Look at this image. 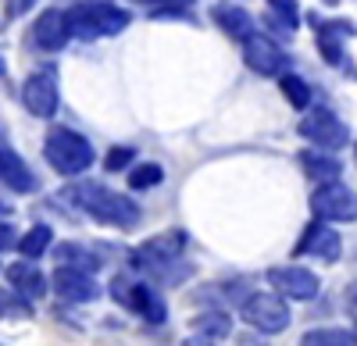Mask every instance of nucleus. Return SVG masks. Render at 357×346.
I'll return each mask as SVG.
<instances>
[{
    "instance_id": "10",
    "label": "nucleus",
    "mask_w": 357,
    "mask_h": 346,
    "mask_svg": "<svg viewBox=\"0 0 357 346\" xmlns=\"http://www.w3.org/2000/svg\"><path fill=\"white\" fill-rule=\"evenodd\" d=\"M240 314H243V322L250 329H257L261 336L286 332V325H289V307H286V297H279V293H254V297H247Z\"/></svg>"
},
{
    "instance_id": "23",
    "label": "nucleus",
    "mask_w": 357,
    "mask_h": 346,
    "mask_svg": "<svg viewBox=\"0 0 357 346\" xmlns=\"http://www.w3.org/2000/svg\"><path fill=\"white\" fill-rule=\"evenodd\" d=\"M129 4L146 8V15H154V18H186L197 0H129Z\"/></svg>"
},
{
    "instance_id": "6",
    "label": "nucleus",
    "mask_w": 357,
    "mask_h": 346,
    "mask_svg": "<svg viewBox=\"0 0 357 346\" xmlns=\"http://www.w3.org/2000/svg\"><path fill=\"white\" fill-rule=\"evenodd\" d=\"M296 132H301L311 147H321V150H343L350 147V125L340 118V114L333 107H307L301 125H296Z\"/></svg>"
},
{
    "instance_id": "34",
    "label": "nucleus",
    "mask_w": 357,
    "mask_h": 346,
    "mask_svg": "<svg viewBox=\"0 0 357 346\" xmlns=\"http://www.w3.org/2000/svg\"><path fill=\"white\" fill-rule=\"evenodd\" d=\"M0 75H8V61H4V57H0Z\"/></svg>"
},
{
    "instance_id": "32",
    "label": "nucleus",
    "mask_w": 357,
    "mask_h": 346,
    "mask_svg": "<svg viewBox=\"0 0 357 346\" xmlns=\"http://www.w3.org/2000/svg\"><path fill=\"white\" fill-rule=\"evenodd\" d=\"M36 8V0H18V11H33Z\"/></svg>"
},
{
    "instance_id": "29",
    "label": "nucleus",
    "mask_w": 357,
    "mask_h": 346,
    "mask_svg": "<svg viewBox=\"0 0 357 346\" xmlns=\"http://www.w3.org/2000/svg\"><path fill=\"white\" fill-rule=\"evenodd\" d=\"M132 164H136V147L132 143H114V147L107 150V157H104V171H111V175L129 171Z\"/></svg>"
},
{
    "instance_id": "14",
    "label": "nucleus",
    "mask_w": 357,
    "mask_h": 346,
    "mask_svg": "<svg viewBox=\"0 0 357 346\" xmlns=\"http://www.w3.org/2000/svg\"><path fill=\"white\" fill-rule=\"evenodd\" d=\"M293 253L296 257H314V261H321V265H336L340 257H343V239H340L336 228H329V225L318 218L314 225L304 228V239L296 243Z\"/></svg>"
},
{
    "instance_id": "5",
    "label": "nucleus",
    "mask_w": 357,
    "mask_h": 346,
    "mask_svg": "<svg viewBox=\"0 0 357 346\" xmlns=\"http://www.w3.org/2000/svg\"><path fill=\"white\" fill-rule=\"evenodd\" d=\"M111 297H114V304H122L126 310L139 314V318H143V322H151V325H165V318H168L165 297L154 290L151 282H143V278L114 275V282H111Z\"/></svg>"
},
{
    "instance_id": "26",
    "label": "nucleus",
    "mask_w": 357,
    "mask_h": 346,
    "mask_svg": "<svg viewBox=\"0 0 357 346\" xmlns=\"http://www.w3.org/2000/svg\"><path fill=\"white\" fill-rule=\"evenodd\" d=\"M301 346H357V332H347V329H311V332H304Z\"/></svg>"
},
{
    "instance_id": "27",
    "label": "nucleus",
    "mask_w": 357,
    "mask_h": 346,
    "mask_svg": "<svg viewBox=\"0 0 357 346\" xmlns=\"http://www.w3.org/2000/svg\"><path fill=\"white\" fill-rule=\"evenodd\" d=\"M54 243V233L47 225H36V228H29V233L18 239V253L22 257H29V261H36V257H43L47 253V246Z\"/></svg>"
},
{
    "instance_id": "22",
    "label": "nucleus",
    "mask_w": 357,
    "mask_h": 346,
    "mask_svg": "<svg viewBox=\"0 0 357 346\" xmlns=\"http://www.w3.org/2000/svg\"><path fill=\"white\" fill-rule=\"evenodd\" d=\"M126 182H129V189H136V193L154 189V186H161V182H165V168H161L158 161L132 164V168H129V175H126Z\"/></svg>"
},
{
    "instance_id": "18",
    "label": "nucleus",
    "mask_w": 357,
    "mask_h": 346,
    "mask_svg": "<svg viewBox=\"0 0 357 346\" xmlns=\"http://www.w3.org/2000/svg\"><path fill=\"white\" fill-rule=\"evenodd\" d=\"M211 22L222 29V33L236 43H243L247 36L257 33V18L240 4V0H218V4L211 8Z\"/></svg>"
},
{
    "instance_id": "12",
    "label": "nucleus",
    "mask_w": 357,
    "mask_h": 346,
    "mask_svg": "<svg viewBox=\"0 0 357 346\" xmlns=\"http://www.w3.org/2000/svg\"><path fill=\"white\" fill-rule=\"evenodd\" d=\"M268 285L286 297V300H314L318 290H321V282L311 268H301V265H279L268 272Z\"/></svg>"
},
{
    "instance_id": "16",
    "label": "nucleus",
    "mask_w": 357,
    "mask_h": 346,
    "mask_svg": "<svg viewBox=\"0 0 357 346\" xmlns=\"http://www.w3.org/2000/svg\"><path fill=\"white\" fill-rule=\"evenodd\" d=\"M50 282H54V293L61 300H68V304H89V300L100 297L97 278L89 272H82V268H72V265H61Z\"/></svg>"
},
{
    "instance_id": "30",
    "label": "nucleus",
    "mask_w": 357,
    "mask_h": 346,
    "mask_svg": "<svg viewBox=\"0 0 357 346\" xmlns=\"http://www.w3.org/2000/svg\"><path fill=\"white\" fill-rule=\"evenodd\" d=\"M11 246H18V233L11 221H0V250H11Z\"/></svg>"
},
{
    "instance_id": "31",
    "label": "nucleus",
    "mask_w": 357,
    "mask_h": 346,
    "mask_svg": "<svg viewBox=\"0 0 357 346\" xmlns=\"http://www.w3.org/2000/svg\"><path fill=\"white\" fill-rule=\"evenodd\" d=\"M347 314H350V318H354V325H357V282L354 285H347Z\"/></svg>"
},
{
    "instance_id": "11",
    "label": "nucleus",
    "mask_w": 357,
    "mask_h": 346,
    "mask_svg": "<svg viewBox=\"0 0 357 346\" xmlns=\"http://www.w3.org/2000/svg\"><path fill=\"white\" fill-rule=\"evenodd\" d=\"M311 211L321 221H354L357 218V193L350 186H343L340 179L318 182V189L311 193Z\"/></svg>"
},
{
    "instance_id": "7",
    "label": "nucleus",
    "mask_w": 357,
    "mask_h": 346,
    "mask_svg": "<svg viewBox=\"0 0 357 346\" xmlns=\"http://www.w3.org/2000/svg\"><path fill=\"white\" fill-rule=\"evenodd\" d=\"M240 50H243V65H247L254 75H261V79H279V75H286V72L293 68L289 50H286L275 36L261 33V29L240 43Z\"/></svg>"
},
{
    "instance_id": "4",
    "label": "nucleus",
    "mask_w": 357,
    "mask_h": 346,
    "mask_svg": "<svg viewBox=\"0 0 357 346\" xmlns=\"http://www.w3.org/2000/svg\"><path fill=\"white\" fill-rule=\"evenodd\" d=\"M43 157L54 171H61V175H82V171L93 168L97 150L82 132H75L68 125H54L43 139Z\"/></svg>"
},
{
    "instance_id": "17",
    "label": "nucleus",
    "mask_w": 357,
    "mask_h": 346,
    "mask_svg": "<svg viewBox=\"0 0 357 346\" xmlns=\"http://www.w3.org/2000/svg\"><path fill=\"white\" fill-rule=\"evenodd\" d=\"M264 33L275 36L279 43L282 40H293L296 29L304 22V11H301V0H264Z\"/></svg>"
},
{
    "instance_id": "1",
    "label": "nucleus",
    "mask_w": 357,
    "mask_h": 346,
    "mask_svg": "<svg viewBox=\"0 0 357 346\" xmlns=\"http://www.w3.org/2000/svg\"><path fill=\"white\" fill-rule=\"evenodd\" d=\"M183 250H186V233L183 228H168V233L151 236L143 246L129 253V268L161 282H178L190 275V268L183 265Z\"/></svg>"
},
{
    "instance_id": "2",
    "label": "nucleus",
    "mask_w": 357,
    "mask_h": 346,
    "mask_svg": "<svg viewBox=\"0 0 357 346\" xmlns=\"http://www.w3.org/2000/svg\"><path fill=\"white\" fill-rule=\"evenodd\" d=\"M65 15H68L72 40H82V43L122 36L132 25V11L122 4H111V0H79V4L65 8Z\"/></svg>"
},
{
    "instance_id": "19",
    "label": "nucleus",
    "mask_w": 357,
    "mask_h": 346,
    "mask_svg": "<svg viewBox=\"0 0 357 346\" xmlns=\"http://www.w3.org/2000/svg\"><path fill=\"white\" fill-rule=\"evenodd\" d=\"M296 164H301V171H304L307 179H314V182H333V179H340V171H343L340 157H336L333 150H321V147L301 150Z\"/></svg>"
},
{
    "instance_id": "9",
    "label": "nucleus",
    "mask_w": 357,
    "mask_h": 346,
    "mask_svg": "<svg viewBox=\"0 0 357 346\" xmlns=\"http://www.w3.org/2000/svg\"><path fill=\"white\" fill-rule=\"evenodd\" d=\"M22 104L33 118H54L57 107H61V82H57V68L47 65V68H36L29 72L25 82H22Z\"/></svg>"
},
{
    "instance_id": "21",
    "label": "nucleus",
    "mask_w": 357,
    "mask_h": 346,
    "mask_svg": "<svg viewBox=\"0 0 357 346\" xmlns=\"http://www.w3.org/2000/svg\"><path fill=\"white\" fill-rule=\"evenodd\" d=\"M279 93H282V100H286L293 111H307V107L314 104V90H311V82H307L304 75H296L293 68H289L286 75H279Z\"/></svg>"
},
{
    "instance_id": "28",
    "label": "nucleus",
    "mask_w": 357,
    "mask_h": 346,
    "mask_svg": "<svg viewBox=\"0 0 357 346\" xmlns=\"http://www.w3.org/2000/svg\"><path fill=\"white\" fill-rule=\"evenodd\" d=\"M29 314H33V300H25L22 293H15L11 285L8 290L0 285V322L4 318H29Z\"/></svg>"
},
{
    "instance_id": "13",
    "label": "nucleus",
    "mask_w": 357,
    "mask_h": 346,
    "mask_svg": "<svg viewBox=\"0 0 357 346\" xmlns=\"http://www.w3.org/2000/svg\"><path fill=\"white\" fill-rule=\"evenodd\" d=\"M29 36H33V47L43 50V54H61L68 43H72V29H68V15L61 8H47L36 15L33 29H29Z\"/></svg>"
},
{
    "instance_id": "3",
    "label": "nucleus",
    "mask_w": 357,
    "mask_h": 346,
    "mask_svg": "<svg viewBox=\"0 0 357 346\" xmlns=\"http://www.w3.org/2000/svg\"><path fill=\"white\" fill-rule=\"evenodd\" d=\"M68 204H75L86 218H93L100 225H114V228H132L139 221V207H136V200L122 196V193H114L100 182H79L72 186L68 193Z\"/></svg>"
},
{
    "instance_id": "15",
    "label": "nucleus",
    "mask_w": 357,
    "mask_h": 346,
    "mask_svg": "<svg viewBox=\"0 0 357 346\" xmlns=\"http://www.w3.org/2000/svg\"><path fill=\"white\" fill-rule=\"evenodd\" d=\"M0 182H4L11 193H33L36 189L33 168H29L25 157L11 147V139H8L4 129H0Z\"/></svg>"
},
{
    "instance_id": "24",
    "label": "nucleus",
    "mask_w": 357,
    "mask_h": 346,
    "mask_svg": "<svg viewBox=\"0 0 357 346\" xmlns=\"http://www.w3.org/2000/svg\"><path fill=\"white\" fill-rule=\"evenodd\" d=\"M193 329L200 336H207V339H225L232 332V318H229L225 310H204V314H197V318H193Z\"/></svg>"
},
{
    "instance_id": "20",
    "label": "nucleus",
    "mask_w": 357,
    "mask_h": 346,
    "mask_svg": "<svg viewBox=\"0 0 357 346\" xmlns=\"http://www.w3.org/2000/svg\"><path fill=\"white\" fill-rule=\"evenodd\" d=\"M8 282H11V290L22 293L25 300H40L47 293V278L43 272L36 268V261H18L8 268Z\"/></svg>"
},
{
    "instance_id": "25",
    "label": "nucleus",
    "mask_w": 357,
    "mask_h": 346,
    "mask_svg": "<svg viewBox=\"0 0 357 346\" xmlns=\"http://www.w3.org/2000/svg\"><path fill=\"white\" fill-rule=\"evenodd\" d=\"M54 253H57V261H61V265H72V268H82V272H97L100 268V257L89 253L79 243H61Z\"/></svg>"
},
{
    "instance_id": "8",
    "label": "nucleus",
    "mask_w": 357,
    "mask_h": 346,
    "mask_svg": "<svg viewBox=\"0 0 357 346\" xmlns=\"http://www.w3.org/2000/svg\"><path fill=\"white\" fill-rule=\"evenodd\" d=\"M307 22L314 25V47L318 57L329 68H347V40L357 36V25L350 18H321V15H307Z\"/></svg>"
},
{
    "instance_id": "33",
    "label": "nucleus",
    "mask_w": 357,
    "mask_h": 346,
    "mask_svg": "<svg viewBox=\"0 0 357 346\" xmlns=\"http://www.w3.org/2000/svg\"><path fill=\"white\" fill-rule=\"evenodd\" d=\"M0 214H11V204H4V200H0Z\"/></svg>"
},
{
    "instance_id": "35",
    "label": "nucleus",
    "mask_w": 357,
    "mask_h": 346,
    "mask_svg": "<svg viewBox=\"0 0 357 346\" xmlns=\"http://www.w3.org/2000/svg\"><path fill=\"white\" fill-rule=\"evenodd\" d=\"M354 150H357V147H354Z\"/></svg>"
}]
</instances>
